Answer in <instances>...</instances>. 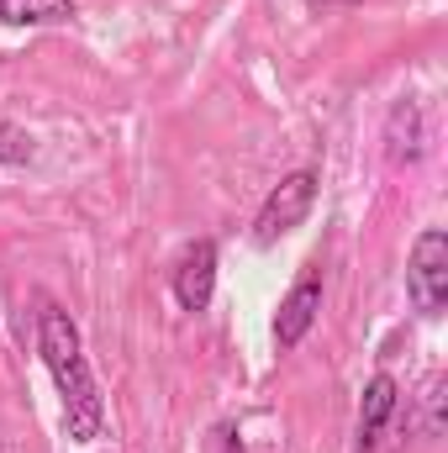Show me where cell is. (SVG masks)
I'll return each instance as SVG.
<instances>
[{
	"label": "cell",
	"instance_id": "obj_9",
	"mask_svg": "<svg viewBox=\"0 0 448 453\" xmlns=\"http://www.w3.org/2000/svg\"><path fill=\"white\" fill-rule=\"evenodd\" d=\"M32 158H37V137H32L27 127H16L11 116H0V164L21 169V164H32Z\"/></svg>",
	"mask_w": 448,
	"mask_h": 453
},
{
	"label": "cell",
	"instance_id": "obj_6",
	"mask_svg": "<svg viewBox=\"0 0 448 453\" xmlns=\"http://www.w3.org/2000/svg\"><path fill=\"white\" fill-rule=\"evenodd\" d=\"M396 406H401L396 374H385V369L369 374L364 380V395H359V417H353V453H375L385 443V427H390Z\"/></svg>",
	"mask_w": 448,
	"mask_h": 453
},
{
	"label": "cell",
	"instance_id": "obj_7",
	"mask_svg": "<svg viewBox=\"0 0 448 453\" xmlns=\"http://www.w3.org/2000/svg\"><path fill=\"white\" fill-rule=\"evenodd\" d=\"M428 153V121H422V106L412 96H401L390 116H385V164L390 169H417Z\"/></svg>",
	"mask_w": 448,
	"mask_h": 453
},
{
	"label": "cell",
	"instance_id": "obj_11",
	"mask_svg": "<svg viewBox=\"0 0 448 453\" xmlns=\"http://www.w3.org/2000/svg\"><path fill=\"white\" fill-rule=\"evenodd\" d=\"M201 453H248V443H243L237 422H212L206 438H201Z\"/></svg>",
	"mask_w": 448,
	"mask_h": 453
},
{
	"label": "cell",
	"instance_id": "obj_12",
	"mask_svg": "<svg viewBox=\"0 0 448 453\" xmlns=\"http://www.w3.org/2000/svg\"><path fill=\"white\" fill-rule=\"evenodd\" d=\"M301 5H306V11H322V16H328V11H353L359 0H301Z\"/></svg>",
	"mask_w": 448,
	"mask_h": 453
},
{
	"label": "cell",
	"instance_id": "obj_8",
	"mask_svg": "<svg viewBox=\"0 0 448 453\" xmlns=\"http://www.w3.org/2000/svg\"><path fill=\"white\" fill-rule=\"evenodd\" d=\"M80 16V0H0L5 27H64Z\"/></svg>",
	"mask_w": 448,
	"mask_h": 453
},
{
	"label": "cell",
	"instance_id": "obj_2",
	"mask_svg": "<svg viewBox=\"0 0 448 453\" xmlns=\"http://www.w3.org/2000/svg\"><path fill=\"white\" fill-rule=\"evenodd\" d=\"M317 190H322V174H317V169H290V174L264 196V206H259V217H253V242H259V248H274L280 237H290L296 226L312 217Z\"/></svg>",
	"mask_w": 448,
	"mask_h": 453
},
{
	"label": "cell",
	"instance_id": "obj_4",
	"mask_svg": "<svg viewBox=\"0 0 448 453\" xmlns=\"http://www.w3.org/2000/svg\"><path fill=\"white\" fill-rule=\"evenodd\" d=\"M322 296H328V285H322V264L306 258L301 274H296V285L280 296V311H274V342H280V353H290V348L306 342V333H312L317 317H322Z\"/></svg>",
	"mask_w": 448,
	"mask_h": 453
},
{
	"label": "cell",
	"instance_id": "obj_1",
	"mask_svg": "<svg viewBox=\"0 0 448 453\" xmlns=\"http://www.w3.org/2000/svg\"><path fill=\"white\" fill-rule=\"evenodd\" d=\"M37 358L48 364L53 385H58V406H64V438L90 449L106 438V401H101V385L90 374V358H85V338L74 327V317L53 301H42L37 311Z\"/></svg>",
	"mask_w": 448,
	"mask_h": 453
},
{
	"label": "cell",
	"instance_id": "obj_10",
	"mask_svg": "<svg viewBox=\"0 0 448 453\" xmlns=\"http://www.w3.org/2000/svg\"><path fill=\"white\" fill-rule=\"evenodd\" d=\"M448 390V380L444 374H433V380H428V390H422V417H417V427H422V438H428V443H438V438H444V395Z\"/></svg>",
	"mask_w": 448,
	"mask_h": 453
},
{
	"label": "cell",
	"instance_id": "obj_5",
	"mask_svg": "<svg viewBox=\"0 0 448 453\" xmlns=\"http://www.w3.org/2000/svg\"><path fill=\"white\" fill-rule=\"evenodd\" d=\"M169 290L180 301V311L201 317L217 296V242L212 237H196L180 258H174V274H169Z\"/></svg>",
	"mask_w": 448,
	"mask_h": 453
},
{
	"label": "cell",
	"instance_id": "obj_3",
	"mask_svg": "<svg viewBox=\"0 0 448 453\" xmlns=\"http://www.w3.org/2000/svg\"><path fill=\"white\" fill-rule=\"evenodd\" d=\"M406 296L412 306L438 322L448 311V232L444 226H422L417 242H412V258H406Z\"/></svg>",
	"mask_w": 448,
	"mask_h": 453
}]
</instances>
